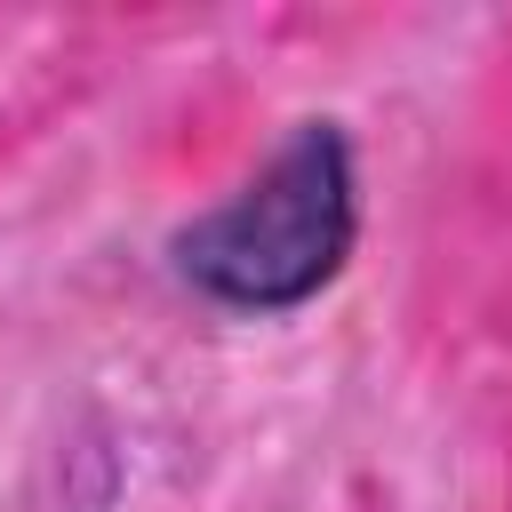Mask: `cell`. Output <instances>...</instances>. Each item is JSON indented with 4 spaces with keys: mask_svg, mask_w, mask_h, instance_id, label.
Listing matches in <instances>:
<instances>
[{
    "mask_svg": "<svg viewBox=\"0 0 512 512\" xmlns=\"http://www.w3.org/2000/svg\"><path fill=\"white\" fill-rule=\"evenodd\" d=\"M360 240V160L344 120H296L256 176H240L216 208L168 232V264L216 312H296L312 304Z\"/></svg>",
    "mask_w": 512,
    "mask_h": 512,
    "instance_id": "cell-1",
    "label": "cell"
}]
</instances>
